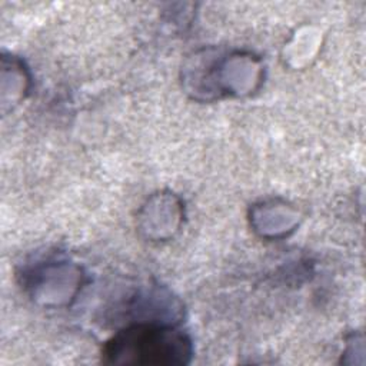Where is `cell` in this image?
<instances>
[{
	"instance_id": "obj_1",
	"label": "cell",
	"mask_w": 366,
	"mask_h": 366,
	"mask_svg": "<svg viewBox=\"0 0 366 366\" xmlns=\"http://www.w3.org/2000/svg\"><path fill=\"white\" fill-rule=\"evenodd\" d=\"M193 355L190 337L176 325L129 323L112 336L102 352L109 365H186Z\"/></svg>"
},
{
	"instance_id": "obj_2",
	"label": "cell",
	"mask_w": 366,
	"mask_h": 366,
	"mask_svg": "<svg viewBox=\"0 0 366 366\" xmlns=\"http://www.w3.org/2000/svg\"><path fill=\"white\" fill-rule=\"evenodd\" d=\"M184 80L190 84L194 96L204 99L223 94L250 93L262 80V67L252 54L234 53L216 56L210 51L196 56L186 67Z\"/></svg>"
},
{
	"instance_id": "obj_3",
	"label": "cell",
	"mask_w": 366,
	"mask_h": 366,
	"mask_svg": "<svg viewBox=\"0 0 366 366\" xmlns=\"http://www.w3.org/2000/svg\"><path fill=\"white\" fill-rule=\"evenodd\" d=\"M26 277L27 286L31 289L34 297L44 303L54 300L57 305H61L76 296L83 274L76 264L60 260H46L30 267Z\"/></svg>"
}]
</instances>
